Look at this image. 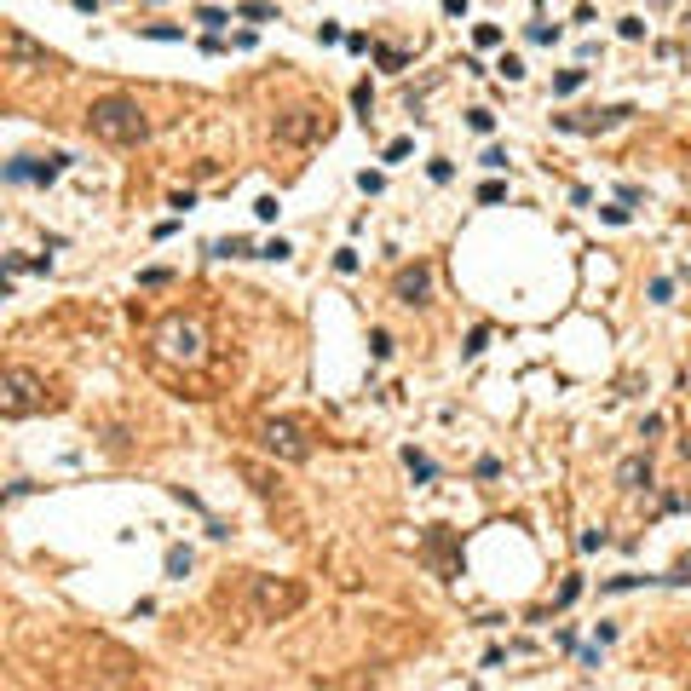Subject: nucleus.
I'll return each instance as SVG.
<instances>
[{
    "label": "nucleus",
    "instance_id": "1",
    "mask_svg": "<svg viewBox=\"0 0 691 691\" xmlns=\"http://www.w3.org/2000/svg\"><path fill=\"white\" fill-rule=\"evenodd\" d=\"M150 369L167 380H179V386H196V375L207 369V358H213V334H207V317H185V312H173V317H161L156 329H150Z\"/></svg>",
    "mask_w": 691,
    "mask_h": 691
},
{
    "label": "nucleus",
    "instance_id": "2",
    "mask_svg": "<svg viewBox=\"0 0 691 691\" xmlns=\"http://www.w3.org/2000/svg\"><path fill=\"white\" fill-rule=\"evenodd\" d=\"M86 133H93L98 144H139V139H150V115H144L139 98L110 93V98H93V110H86Z\"/></svg>",
    "mask_w": 691,
    "mask_h": 691
},
{
    "label": "nucleus",
    "instance_id": "3",
    "mask_svg": "<svg viewBox=\"0 0 691 691\" xmlns=\"http://www.w3.org/2000/svg\"><path fill=\"white\" fill-rule=\"evenodd\" d=\"M35 409H52V392L47 380H40L35 369H6V380H0V415L6 421H23Z\"/></svg>",
    "mask_w": 691,
    "mask_h": 691
},
{
    "label": "nucleus",
    "instance_id": "4",
    "mask_svg": "<svg viewBox=\"0 0 691 691\" xmlns=\"http://www.w3.org/2000/svg\"><path fill=\"white\" fill-rule=\"evenodd\" d=\"M248 599H253V622H282V617H294L299 605H306V588L282 582V576H253Z\"/></svg>",
    "mask_w": 691,
    "mask_h": 691
},
{
    "label": "nucleus",
    "instance_id": "5",
    "mask_svg": "<svg viewBox=\"0 0 691 691\" xmlns=\"http://www.w3.org/2000/svg\"><path fill=\"white\" fill-rule=\"evenodd\" d=\"M259 444H265L277 461H306L312 455V438H306L299 421H265V426H259Z\"/></svg>",
    "mask_w": 691,
    "mask_h": 691
},
{
    "label": "nucleus",
    "instance_id": "6",
    "mask_svg": "<svg viewBox=\"0 0 691 691\" xmlns=\"http://www.w3.org/2000/svg\"><path fill=\"white\" fill-rule=\"evenodd\" d=\"M277 139H282V144L329 139V115H317V110H288V115H277Z\"/></svg>",
    "mask_w": 691,
    "mask_h": 691
},
{
    "label": "nucleus",
    "instance_id": "7",
    "mask_svg": "<svg viewBox=\"0 0 691 691\" xmlns=\"http://www.w3.org/2000/svg\"><path fill=\"white\" fill-rule=\"evenodd\" d=\"M0 47H6L12 69H52V52H47V47H35V40H29L18 23H6V29H0Z\"/></svg>",
    "mask_w": 691,
    "mask_h": 691
},
{
    "label": "nucleus",
    "instance_id": "8",
    "mask_svg": "<svg viewBox=\"0 0 691 691\" xmlns=\"http://www.w3.org/2000/svg\"><path fill=\"white\" fill-rule=\"evenodd\" d=\"M64 161H69V156H47V161L18 156V161L6 167V179H12V185H23V179H40V185H47V179H58V173H64Z\"/></svg>",
    "mask_w": 691,
    "mask_h": 691
},
{
    "label": "nucleus",
    "instance_id": "9",
    "mask_svg": "<svg viewBox=\"0 0 691 691\" xmlns=\"http://www.w3.org/2000/svg\"><path fill=\"white\" fill-rule=\"evenodd\" d=\"M426 288H432V271H426V265H404V271L392 277V294L404 299V306H421Z\"/></svg>",
    "mask_w": 691,
    "mask_h": 691
},
{
    "label": "nucleus",
    "instance_id": "10",
    "mask_svg": "<svg viewBox=\"0 0 691 691\" xmlns=\"http://www.w3.org/2000/svg\"><path fill=\"white\" fill-rule=\"evenodd\" d=\"M634 110L628 104H611V110H593V115H582V121H559V127H576V133H599V127H617V121H628Z\"/></svg>",
    "mask_w": 691,
    "mask_h": 691
},
{
    "label": "nucleus",
    "instance_id": "11",
    "mask_svg": "<svg viewBox=\"0 0 691 691\" xmlns=\"http://www.w3.org/2000/svg\"><path fill=\"white\" fill-rule=\"evenodd\" d=\"M617 479H622V490H645V484H651V461H645V455L622 461V472H617Z\"/></svg>",
    "mask_w": 691,
    "mask_h": 691
},
{
    "label": "nucleus",
    "instance_id": "12",
    "mask_svg": "<svg viewBox=\"0 0 691 691\" xmlns=\"http://www.w3.org/2000/svg\"><path fill=\"white\" fill-rule=\"evenodd\" d=\"M404 461H409V472H415V479H421V484L432 479V472H438V467H432V461H426L421 450H404Z\"/></svg>",
    "mask_w": 691,
    "mask_h": 691
},
{
    "label": "nucleus",
    "instance_id": "13",
    "mask_svg": "<svg viewBox=\"0 0 691 691\" xmlns=\"http://www.w3.org/2000/svg\"><path fill=\"white\" fill-rule=\"evenodd\" d=\"M190 571V547H167V576H185Z\"/></svg>",
    "mask_w": 691,
    "mask_h": 691
},
{
    "label": "nucleus",
    "instance_id": "14",
    "mask_svg": "<svg viewBox=\"0 0 691 691\" xmlns=\"http://www.w3.org/2000/svg\"><path fill=\"white\" fill-rule=\"evenodd\" d=\"M196 23H207V29H225V23H231V18H225V12H219V6H202V12H196Z\"/></svg>",
    "mask_w": 691,
    "mask_h": 691
},
{
    "label": "nucleus",
    "instance_id": "15",
    "mask_svg": "<svg viewBox=\"0 0 691 691\" xmlns=\"http://www.w3.org/2000/svg\"><path fill=\"white\" fill-rule=\"evenodd\" d=\"M484 346H490V334H484V329H472V334H467V346H461V352H467V358H479V352H484Z\"/></svg>",
    "mask_w": 691,
    "mask_h": 691
},
{
    "label": "nucleus",
    "instance_id": "16",
    "mask_svg": "<svg viewBox=\"0 0 691 691\" xmlns=\"http://www.w3.org/2000/svg\"><path fill=\"white\" fill-rule=\"evenodd\" d=\"M369 352H375V358H386V352H392V334L375 329V334H369Z\"/></svg>",
    "mask_w": 691,
    "mask_h": 691
},
{
    "label": "nucleus",
    "instance_id": "17",
    "mask_svg": "<svg viewBox=\"0 0 691 691\" xmlns=\"http://www.w3.org/2000/svg\"><path fill=\"white\" fill-rule=\"evenodd\" d=\"M352 104H358V110H363V121H369V110H375V93H369V81H363L358 93H352Z\"/></svg>",
    "mask_w": 691,
    "mask_h": 691
},
{
    "label": "nucleus",
    "instance_id": "18",
    "mask_svg": "<svg viewBox=\"0 0 691 691\" xmlns=\"http://www.w3.org/2000/svg\"><path fill=\"white\" fill-rule=\"evenodd\" d=\"M553 86H559V93H576V86H582V69H565V75H559Z\"/></svg>",
    "mask_w": 691,
    "mask_h": 691
},
{
    "label": "nucleus",
    "instance_id": "19",
    "mask_svg": "<svg viewBox=\"0 0 691 691\" xmlns=\"http://www.w3.org/2000/svg\"><path fill=\"white\" fill-rule=\"evenodd\" d=\"M444 12L450 18H467V0H444Z\"/></svg>",
    "mask_w": 691,
    "mask_h": 691
}]
</instances>
